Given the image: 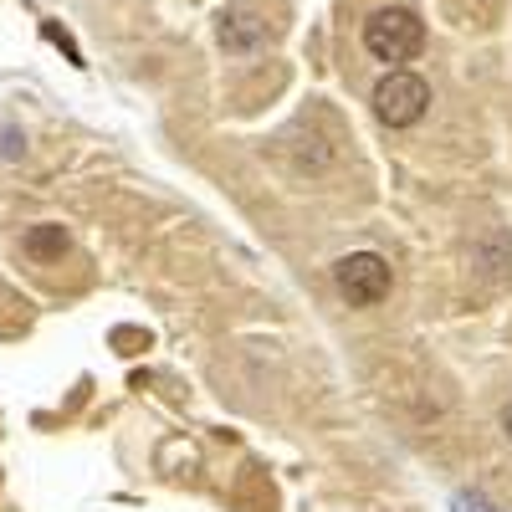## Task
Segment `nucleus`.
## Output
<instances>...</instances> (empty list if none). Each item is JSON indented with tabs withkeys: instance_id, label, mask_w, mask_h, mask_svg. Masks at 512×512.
I'll return each instance as SVG.
<instances>
[{
	"instance_id": "f257e3e1",
	"label": "nucleus",
	"mask_w": 512,
	"mask_h": 512,
	"mask_svg": "<svg viewBox=\"0 0 512 512\" xmlns=\"http://www.w3.org/2000/svg\"><path fill=\"white\" fill-rule=\"evenodd\" d=\"M425 47V21L405 6H390V11H374L364 21V52L384 67H400L410 57H420Z\"/></svg>"
},
{
	"instance_id": "f03ea898",
	"label": "nucleus",
	"mask_w": 512,
	"mask_h": 512,
	"mask_svg": "<svg viewBox=\"0 0 512 512\" xmlns=\"http://www.w3.org/2000/svg\"><path fill=\"white\" fill-rule=\"evenodd\" d=\"M425 113H431V82L405 72V67H390V77H379L374 88V118L384 128H415Z\"/></svg>"
},
{
	"instance_id": "7ed1b4c3",
	"label": "nucleus",
	"mask_w": 512,
	"mask_h": 512,
	"mask_svg": "<svg viewBox=\"0 0 512 512\" xmlns=\"http://www.w3.org/2000/svg\"><path fill=\"white\" fill-rule=\"evenodd\" d=\"M333 282L354 308H374V303L390 297V262L374 256V251H349V256L333 262Z\"/></svg>"
},
{
	"instance_id": "20e7f679",
	"label": "nucleus",
	"mask_w": 512,
	"mask_h": 512,
	"mask_svg": "<svg viewBox=\"0 0 512 512\" xmlns=\"http://www.w3.org/2000/svg\"><path fill=\"white\" fill-rule=\"evenodd\" d=\"M21 246H26L31 262H57V256L67 251V231H62V226H52V221H47V226H31Z\"/></svg>"
},
{
	"instance_id": "39448f33",
	"label": "nucleus",
	"mask_w": 512,
	"mask_h": 512,
	"mask_svg": "<svg viewBox=\"0 0 512 512\" xmlns=\"http://www.w3.org/2000/svg\"><path fill=\"white\" fill-rule=\"evenodd\" d=\"M241 21H246V16H231V21L221 26V47H226V52H251L256 36H262L256 26H241Z\"/></svg>"
},
{
	"instance_id": "423d86ee",
	"label": "nucleus",
	"mask_w": 512,
	"mask_h": 512,
	"mask_svg": "<svg viewBox=\"0 0 512 512\" xmlns=\"http://www.w3.org/2000/svg\"><path fill=\"white\" fill-rule=\"evenodd\" d=\"M456 512H492L482 497H456Z\"/></svg>"
},
{
	"instance_id": "0eeeda50",
	"label": "nucleus",
	"mask_w": 512,
	"mask_h": 512,
	"mask_svg": "<svg viewBox=\"0 0 512 512\" xmlns=\"http://www.w3.org/2000/svg\"><path fill=\"white\" fill-rule=\"evenodd\" d=\"M502 436H507V441H512V400H507V405H502Z\"/></svg>"
}]
</instances>
